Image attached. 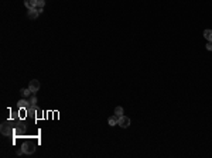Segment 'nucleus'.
<instances>
[{"label": "nucleus", "mask_w": 212, "mask_h": 158, "mask_svg": "<svg viewBox=\"0 0 212 158\" xmlns=\"http://www.w3.org/2000/svg\"><path fill=\"white\" fill-rule=\"evenodd\" d=\"M31 90H30V88H25V89H21V95L24 96V98H27V96H31Z\"/></svg>", "instance_id": "obj_12"}, {"label": "nucleus", "mask_w": 212, "mask_h": 158, "mask_svg": "<svg viewBox=\"0 0 212 158\" xmlns=\"http://www.w3.org/2000/svg\"><path fill=\"white\" fill-rule=\"evenodd\" d=\"M21 148H23V151H24V154H34L35 153V145L31 143H24L23 145H21Z\"/></svg>", "instance_id": "obj_4"}, {"label": "nucleus", "mask_w": 212, "mask_h": 158, "mask_svg": "<svg viewBox=\"0 0 212 158\" xmlns=\"http://www.w3.org/2000/svg\"><path fill=\"white\" fill-rule=\"evenodd\" d=\"M30 103L37 104V98H35V96H34V93H33V96H30Z\"/></svg>", "instance_id": "obj_14"}, {"label": "nucleus", "mask_w": 212, "mask_h": 158, "mask_svg": "<svg viewBox=\"0 0 212 158\" xmlns=\"http://www.w3.org/2000/svg\"><path fill=\"white\" fill-rule=\"evenodd\" d=\"M40 86H41V85H40V82L37 80V79H31V80H30L28 88H30V90H31L33 93H37V92H38Z\"/></svg>", "instance_id": "obj_5"}, {"label": "nucleus", "mask_w": 212, "mask_h": 158, "mask_svg": "<svg viewBox=\"0 0 212 158\" xmlns=\"http://www.w3.org/2000/svg\"><path fill=\"white\" fill-rule=\"evenodd\" d=\"M25 131H27V126H25L23 121L14 124V136H16V137H21V136H24Z\"/></svg>", "instance_id": "obj_2"}, {"label": "nucleus", "mask_w": 212, "mask_h": 158, "mask_svg": "<svg viewBox=\"0 0 212 158\" xmlns=\"http://www.w3.org/2000/svg\"><path fill=\"white\" fill-rule=\"evenodd\" d=\"M204 37H205L208 41H212V30H205V31H204Z\"/></svg>", "instance_id": "obj_11"}, {"label": "nucleus", "mask_w": 212, "mask_h": 158, "mask_svg": "<svg viewBox=\"0 0 212 158\" xmlns=\"http://www.w3.org/2000/svg\"><path fill=\"white\" fill-rule=\"evenodd\" d=\"M207 49H208V51H212V41H208V44H207Z\"/></svg>", "instance_id": "obj_15"}, {"label": "nucleus", "mask_w": 212, "mask_h": 158, "mask_svg": "<svg viewBox=\"0 0 212 158\" xmlns=\"http://www.w3.org/2000/svg\"><path fill=\"white\" fill-rule=\"evenodd\" d=\"M44 6H45V0H37V3H35V9L38 10L40 13H43Z\"/></svg>", "instance_id": "obj_9"}, {"label": "nucleus", "mask_w": 212, "mask_h": 158, "mask_svg": "<svg viewBox=\"0 0 212 158\" xmlns=\"http://www.w3.org/2000/svg\"><path fill=\"white\" fill-rule=\"evenodd\" d=\"M17 107H19V109H28L30 107V100L21 99L20 102H17Z\"/></svg>", "instance_id": "obj_7"}, {"label": "nucleus", "mask_w": 212, "mask_h": 158, "mask_svg": "<svg viewBox=\"0 0 212 158\" xmlns=\"http://www.w3.org/2000/svg\"><path fill=\"white\" fill-rule=\"evenodd\" d=\"M35 3H37V0H24V4L27 9H33L35 7Z\"/></svg>", "instance_id": "obj_10"}, {"label": "nucleus", "mask_w": 212, "mask_h": 158, "mask_svg": "<svg viewBox=\"0 0 212 158\" xmlns=\"http://www.w3.org/2000/svg\"><path fill=\"white\" fill-rule=\"evenodd\" d=\"M115 114H116V116H122V114H123V107H122V106H118V107L115 109Z\"/></svg>", "instance_id": "obj_13"}, {"label": "nucleus", "mask_w": 212, "mask_h": 158, "mask_svg": "<svg viewBox=\"0 0 212 158\" xmlns=\"http://www.w3.org/2000/svg\"><path fill=\"white\" fill-rule=\"evenodd\" d=\"M0 131H1L3 136L9 137V136H13V134H14V127L11 126V123H10L9 120H4V121L1 123V126H0Z\"/></svg>", "instance_id": "obj_1"}, {"label": "nucleus", "mask_w": 212, "mask_h": 158, "mask_svg": "<svg viewBox=\"0 0 212 158\" xmlns=\"http://www.w3.org/2000/svg\"><path fill=\"white\" fill-rule=\"evenodd\" d=\"M27 16H28V19L35 20L40 16V11L35 9V7H33V9H28V13H27Z\"/></svg>", "instance_id": "obj_6"}, {"label": "nucleus", "mask_w": 212, "mask_h": 158, "mask_svg": "<svg viewBox=\"0 0 212 158\" xmlns=\"http://www.w3.org/2000/svg\"><path fill=\"white\" fill-rule=\"evenodd\" d=\"M118 124L122 128H127L129 126H130V118L127 117V116H124V114H122V116H119V121Z\"/></svg>", "instance_id": "obj_3"}, {"label": "nucleus", "mask_w": 212, "mask_h": 158, "mask_svg": "<svg viewBox=\"0 0 212 158\" xmlns=\"http://www.w3.org/2000/svg\"><path fill=\"white\" fill-rule=\"evenodd\" d=\"M119 121V116H116V114H113V116H110V117L108 118V124L109 126H116Z\"/></svg>", "instance_id": "obj_8"}]
</instances>
